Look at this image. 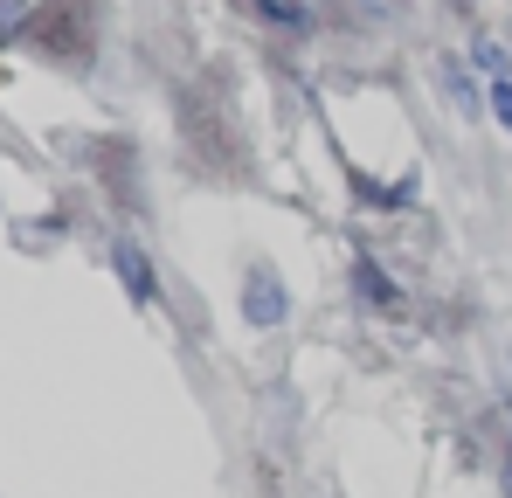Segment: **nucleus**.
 Wrapping results in <instances>:
<instances>
[{
  "instance_id": "obj_6",
  "label": "nucleus",
  "mask_w": 512,
  "mask_h": 498,
  "mask_svg": "<svg viewBox=\"0 0 512 498\" xmlns=\"http://www.w3.org/2000/svg\"><path fill=\"white\" fill-rule=\"evenodd\" d=\"M28 21V0H0V35H14Z\"/></svg>"
},
{
  "instance_id": "obj_9",
  "label": "nucleus",
  "mask_w": 512,
  "mask_h": 498,
  "mask_svg": "<svg viewBox=\"0 0 512 498\" xmlns=\"http://www.w3.org/2000/svg\"><path fill=\"white\" fill-rule=\"evenodd\" d=\"M499 485H506V498H512V443H506V464H499Z\"/></svg>"
},
{
  "instance_id": "obj_8",
  "label": "nucleus",
  "mask_w": 512,
  "mask_h": 498,
  "mask_svg": "<svg viewBox=\"0 0 512 498\" xmlns=\"http://www.w3.org/2000/svg\"><path fill=\"white\" fill-rule=\"evenodd\" d=\"M360 7H367V14H381V21L395 14V0H360Z\"/></svg>"
},
{
  "instance_id": "obj_3",
  "label": "nucleus",
  "mask_w": 512,
  "mask_h": 498,
  "mask_svg": "<svg viewBox=\"0 0 512 498\" xmlns=\"http://www.w3.org/2000/svg\"><path fill=\"white\" fill-rule=\"evenodd\" d=\"M443 97H450L457 111H478V83L464 77V63H443Z\"/></svg>"
},
{
  "instance_id": "obj_7",
  "label": "nucleus",
  "mask_w": 512,
  "mask_h": 498,
  "mask_svg": "<svg viewBox=\"0 0 512 498\" xmlns=\"http://www.w3.org/2000/svg\"><path fill=\"white\" fill-rule=\"evenodd\" d=\"M492 111H499V125L512 132V77H499V90H492Z\"/></svg>"
},
{
  "instance_id": "obj_4",
  "label": "nucleus",
  "mask_w": 512,
  "mask_h": 498,
  "mask_svg": "<svg viewBox=\"0 0 512 498\" xmlns=\"http://www.w3.org/2000/svg\"><path fill=\"white\" fill-rule=\"evenodd\" d=\"M353 277H360V291H367V298H374V305H395V312H402V291H395V284H388V277H381V270H374V263H360V270H353Z\"/></svg>"
},
{
  "instance_id": "obj_1",
  "label": "nucleus",
  "mask_w": 512,
  "mask_h": 498,
  "mask_svg": "<svg viewBox=\"0 0 512 498\" xmlns=\"http://www.w3.org/2000/svg\"><path fill=\"white\" fill-rule=\"evenodd\" d=\"M111 270L125 277V291H132L139 305H153V298H160V277H153V263H146V249L132 243V236H118V243H111Z\"/></svg>"
},
{
  "instance_id": "obj_5",
  "label": "nucleus",
  "mask_w": 512,
  "mask_h": 498,
  "mask_svg": "<svg viewBox=\"0 0 512 498\" xmlns=\"http://www.w3.org/2000/svg\"><path fill=\"white\" fill-rule=\"evenodd\" d=\"M471 56H478V70H506V63H512V49H506V42H492V35H478Z\"/></svg>"
},
{
  "instance_id": "obj_2",
  "label": "nucleus",
  "mask_w": 512,
  "mask_h": 498,
  "mask_svg": "<svg viewBox=\"0 0 512 498\" xmlns=\"http://www.w3.org/2000/svg\"><path fill=\"white\" fill-rule=\"evenodd\" d=\"M284 312H291L284 284H277L270 270H256L250 284H243V319H250V326H284Z\"/></svg>"
}]
</instances>
